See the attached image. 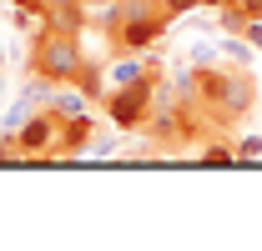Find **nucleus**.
<instances>
[{
    "label": "nucleus",
    "mask_w": 262,
    "mask_h": 251,
    "mask_svg": "<svg viewBox=\"0 0 262 251\" xmlns=\"http://www.w3.org/2000/svg\"><path fill=\"white\" fill-rule=\"evenodd\" d=\"M242 40H247L252 51H262V15H247V26H242Z\"/></svg>",
    "instance_id": "obj_9"
},
{
    "label": "nucleus",
    "mask_w": 262,
    "mask_h": 251,
    "mask_svg": "<svg viewBox=\"0 0 262 251\" xmlns=\"http://www.w3.org/2000/svg\"><path fill=\"white\" fill-rule=\"evenodd\" d=\"M157 76H151V70H146V76H141V81H131V86H116V91L111 95H101V111H106V121L116 126V131H141V126H146V116H151V111H157Z\"/></svg>",
    "instance_id": "obj_3"
},
{
    "label": "nucleus",
    "mask_w": 262,
    "mask_h": 251,
    "mask_svg": "<svg viewBox=\"0 0 262 251\" xmlns=\"http://www.w3.org/2000/svg\"><path fill=\"white\" fill-rule=\"evenodd\" d=\"M237 161H262V136H242L237 141Z\"/></svg>",
    "instance_id": "obj_8"
},
{
    "label": "nucleus",
    "mask_w": 262,
    "mask_h": 251,
    "mask_svg": "<svg viewBox=\"0 0 262 251\" xmlns=\"http://www.w3.org/2000/svg\"><path fill=\"white\" fill-rule=\"evenodd\" d=\"M86 61H91V56H86L81 35L66 31V26H51V31L31 45V70L46 76V81H56V86H76L81 70H86Z\"/></svg>",
    "instance_id": "obj_2"
},
{
    "label": "nucleus",
    "mask_w": 262,
    "mask_h": 251,
    "mask_svg": "<svg viewBox=\"0 0 262 251\" xmlns=\"http://www.w3.org/2000/svg\"><path fill=\"white\" fill-rule=\"evenodd\" d=\"M76 5H81V0H40L46 15H56V10H76Z\"/></svg>",
    "instance_id": "obj_12"
},
{
    "label": "nucleus",
    "mask_w": 262,
    "mask_h": 251,
    "mask_svg": "<svg viewBox=\"0 0 262 251\" xmlns=\"http://www.w3.org/2000/svg\"><path fill=\"white\" fill-rule=\"evenodd\" d=\"M217 5H232V0H202V10H217Z\"/></svg>",
    "instance_id": "obj_14"
},
{
    "label": "nucleus",
    "mask_w": 262,
    "mask_h": 251,
    "mask_svg": "<svg viewBox=\"0 0 262 251\" xmlns=\"http://www.w3.org/2000/svg\"><path fill=\"white\" fill-rule=\"evenodd\" d=\"M91 156H116V136H96L91 141Z\"/></svg>",
    "instance_id": "obj_10"
},
{
    "label": "nucleus",
    "mask_w": 262,
    "mask_h": 251,
    "mask_svg": "<svg viewBox=\"0 0 262 251\" xmlns=\"http://www.w3.org/2000/svg\"><path fill=\"white\" fill-rule=\"evenodd\" d=\"M196 161H202V166H232V161H237V146H227V141H207Z\"/></svg>",
    "instance_id": "obj_7"
},
{
    "label": "nucleus",
    "mask_w": 262,
    "mask_h": 251,
    "mask_svg": "<svg viewBox=\"0 0 262 251\" xmlns=\"http://www.w3.org/2000/svg\"><path fill=\"white\" fill-rule=\"evenodd\" d=\"M242 5V15H262V0H237Z\"/></svg>",
    "instance_id": "obj_13"
},
{
    "label": "nucleus",
    "mask_w": 262,
    "mask_h": 251,
    "mask_svg": "<svg viewBox=\"0 0 262 251\" xmlns=\"http://www.w3.org/2000/svg\"><path fill=\"white\" fill-rule=\"evenodd\" d=\"M166 26H171L166 0H116L111 45H116V56H126V51H141V56H146V51L166 35Z\"/></svg>",
    "instance_id": "obj_1"
},
{
    "label": "nucleus",
    "mask_w": 262,
    "mask_h": 251,
    "mask_svg": "<svg viewBox=\"0 0 262 251\" xmlns=\"http://www.w3.org/2000/svg\"><path fill=\"white\" fill-rule=\"evenodd\" d=\"M86 101H91V95L81 91V86H56L46 106H51V111H56V116L66 121V116H81V111H86Z\"/></svg>",
    "instance_id": "obj_6"
},
{
    "label": "nucleus",
    "mask_w": 262,
    "mask_h": 251,
    "mask_svg": "<svg viewBox=\"0 0 262 251\" xmlns=\"http://www.w3.org/2000/svg\"><path fill=\"white\" fill-rule=\"evenodd\" d=\"M91 141H96V121L81 111V116H66L61 121V141H56V156L51 161H76V156H91Z\"/></svg>",
    "instance_id": "obj_5"
},
{
    "label": "nucleus",
    "mask_w": 262,
    "mask_h": 251,
    "mask_svg": "<svg viewBox=\"0 0 262 251\" xmlns=\"http://www.w3.org/2000/svg\"><path fill=\"white\" fill-rule=\"evenodd\" d=\"M56 141H61V116H56L51 106H40L31 121L15 131L20 161H51V156H56Z\"/></svg>",
    "instance_id": "obj_4"
},
{
    "label": "nucleus",
    "mask_w": 262,
    "mask_h": 251,
    "mask_svg": "<svg viewBox=\"0 0 262 251\" xmlns=\"http://www.w3.org/2000/svg\"><path fill=\"white\" fill-rule=\"evenodd\" d=\"M171 15H187V10H202V0H166Z\"/></svg>",
    "instance_id": "obj_11"
}]
</instances>
